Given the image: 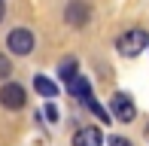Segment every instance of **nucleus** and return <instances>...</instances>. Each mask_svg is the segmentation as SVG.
Returning <instances> with one entry per match:
<instances>
[{"instance_id": "nucleus-7", "label": "nucleus", "mask_w": 149, "mask_h": 146, "mask_svg": "<svg viewBox=\"0 0 149 146\" xmlns=\"http://www.w3.org/2000/svg\"><path fill=\"white\" fill-rule=\"evenodd\" d=\"M67 91H70V95H76L79 101L91 97V85H88V79H85V76H79V73L70 79V82H67Z\"/></svg>"}, {"instance_id": "nucleus-9", "label": "nucleus", "mask_w": 149, "mask_h": 146, "mask_svg": "<svg viewBox=\"0 0 149 146\" xmlns=\"http://www.w3.org/2000/svg\"><path fill=\"white\" fill-rule=\"evenodd\" d=\"M76 58H67V61H61V79H64V82H70L73 76H76Z\"/></svg>"}, {"instance_id": "nucleus-4", "label": "nucleus", "mask_w": 149, "mask_h": 146, "mask_svg": "<svg viewBox=\"0 0 149 146\" xmlns=\"http://www.w3.org/2000/svg\"><path fill=\"white\" fill-rule=\"evenodd\" d=\"M64 18H67V24H73V28H85L88 18H91V9H88L85 0H70V6L64 9Z\"/></svg>"}, {"instance_id": "nucleus-5", "label": "nucleus", "mask_w": 149, "mask_h": 146, "mask_svg": "<svg viewBox=\"0 0 149 146\" xmlns=\"http://www.w3.org/2000/svg\"><path fill=\"white\" fill-rule=\"evenodd\" d=\"M24 101H28V97H24V88L18 82H6L3 88H0V104H3L6 110H22Z\"/></svg>"}, {"instance_id": "nucleus-1", "label": "nucleus", "mask_w": 149, "mask_h": 146, "mask_svg": "<svg viewBox=\"0 0 149 146\" xmlns=\"http://www.w3.org/2000/svg\"><path fill=\"white\" fill-rule=\"evenodd\" d=\"M146 46H149V34H146L143 28H131V31H125V34L116 40V49H119L125 58L140 55V52H143Z\"/></svg>"}, {"instance_id": "nucleus-2", "label": "nucleus", "mask_w": 149, "mask_h": 146, "mask_svg": "<svg viewBox=\"0 0 149 146\" xmlns=\"http://www.w3.org/2000/svg\"><path fill=\"white\" fill-rule=\"evenodd\" d=\"M110 113L119 122H134V119H137V107H134L131 95H125V91H116V95L110 97Z\"/></svg>"}, {"instance_id": "nucleus-12", "label": "nucleus", "mask_w": 149, "mask_h": 146, "mask_svg": "<svg viewBox=\"0 0 149 146\" xmlns=\"http://www.w3.org/2000/svg\"><path fill=\"white\" fill-rule=\"evenodd\" d=\"M110 146H131V140H125V137L113 134V137H110Z\"/></svg>"}, {"instance_id": "nucleus-8", "label": "nucleus", "mask_w": 149, "mask_h": 146, "mask_svg": "<svg viewBox=\"0 0 149 146\" xmlns=\"http://www.w3.org/2000/svg\"><path fill=\"white\" fill-rule=\"evenodd\" d=\"M33 88H37L43 97H55L58 95V85L52 82V79H46V76H37V79H33Z\"/></svg>"}, {"instance_id": "nucleus-14", "label": "nucleus", "mask_w": 149, "mask_h": 146, "mask_svg": "<svg viewBox=\"0 0 149 146\" xmlns=\"http://www.w3.org/2000/svg\"><path fill=\"white\" fill-rule=\"evenodd\" d=\"M3 15H6V6H3V0H0V22H3Z\"/></svg>"}, {"instance_id": "nucleus-3", "label": "nucleus", "mask_w": 149, "mask_h": 146, "mask_svg": "<svg viewBox=\"0 0 149 146\" xmlns=\"http://www.w3.org/2000/svg\"><path fill=\"white\" fill-rule=\"evenodd\" d=\"M6 46H9L15 55H31L33 52V34L28 28H15V31H9V37H6Z\"/></svg>"}, {"instance_id": "nucleus-13", "label": "nucleus", "mask_w": 149, "mask_h": 146, "mask_svg": "<svg viewBox=\"0 0 149 146\" xmlns=\"http://www.w3.org/2000/svg\"><path fill=\"white\" fill-rule=\"evenodd\" d=\"M46 119H52V122L58 119V110H55V104H46Z\"/></svg>"}, {"instance_id": "nucleus-10", "label": "nucleus", "mask_w": 149, "mask_h": 146, "mask_svg": "<svg viewBox=\"0 0 149 146\" xmlns=\"http://www.w3.org/2000/svg\"><path fill=\"white\" fill-rule=\"evenodd\" d=\"M82 104H85V107H88V110L94 113V116H97V119H100V122H110V116H107V113H104V107H100V104H97V101H94V97H85V101H82Z\"/></svg>"}, {"instance_id": "nucleus-6", "label": "nucleus", "mask_w": 149, "mask_h": 146, "mask_svg": "<svg viewBox=\"0 0 149 146\" xmlns=\"http://www.w3.org/2000/svg\"><path fill=\"white\" fill-rule=\"evenodd\" d=\"M104 140V134H100V128H94V125H85V128L76 131V137H73V146H100Z\"/></svg>"}, {"instance_id": "nucleus-11", "label": "nucleus", "mask_w": 149, "mask_h": 146, "mask_svg": "<svg viewBox=\"0 0 149 146\" xmlns=\"http://www.w3.org/2000/svg\"><path fill=\"white\" fill-rule=\"evenodd\" d=\"M9 73H12V64H9V58H6V55H0V79H6Z\"/></svg>"}]
</instances>
